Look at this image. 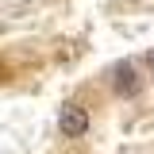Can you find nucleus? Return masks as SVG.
<instances>
[{
    "label": "nucleus",
    "instance_id": "f03ea898",
    "mask_svg": "<svg viewBox=\"0 0 154 154\" xmlns=\"http://www.w3.org/2000/svg\"><path fill=\"white\" fill-rule=\"evenodd\" d=\"M116 93H119V96H135V93H139V77H135L131 66H123V69L116 73Z\"/></svg>",
    "mask_w": 154,
    "mask_h": 154
},
{
    "label": "nucleus",
    "instance_id": "7ed1b4c3",
    "mask_svg": "<svg viewBox=\"0 0 154 154\" xmlns=\"http://www.w3.org/2000/svg\"><path fill=\"white\" fill-rule=\"evenodd\" d=\"M146 62H150V69H154V50H150V54H146Z\"/></svg>",
    "mask_w": 154,
    "mask_h": 154
},
{
    "label": "nucleus",
    "instance_id": "f257e3e1",
    "mask_svg": "<svg viewBox=\"0 0 154 154\" xmlns=\"http://www.w3.org/2000/svg\"><path fill=\"white\" fill-rule=\"evenodd\" d=\"M58 123H62V135L81 139V135L89 131V112H85V108H77V104H66L62 116H58Z\"/></svg>",
    "mask_w": 154,
    "mask_h": 154
}]
</instances>
